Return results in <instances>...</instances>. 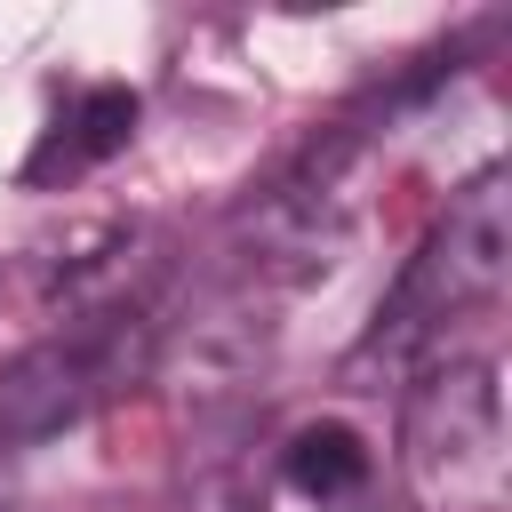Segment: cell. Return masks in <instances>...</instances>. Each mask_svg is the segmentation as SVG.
I'll return each mask as SVG.
<instances>
[{
    "label": "cell",
    "mask_w": 512,
    "mask_h": 512,
    "mask_svg": "<svg viewBox=\"0 0 512 512\" xmlns=\"http://www.w3.org/2000/svg\"><path fill=\"white\" fill-rule=\"evenodd\" d=\"M128 336H144V320L136 312H104L96 328H72V336H48V344L16 352L0 368V432L8 440H48V432L80 424L120 376H136L144 352Z\"/></svg>",
    "instance_id": "3"
},
{
    "label": "cell",
    "mask_w": 512,
    "mask_h": 512,
    "mask_svg": "<svg viewBox=\"0 0 512 512\" xmlns=\"http://www.w3.org/2000/svg\"><path fill=\"white\" fill-rule=\"evenodd\" d=\"M400 472L424 512L504 504V392L488 360H424L400 384Z\"/></svg>",
    "instance_id": "2"
},
{
    "label": "cell",
    "mask_w": 512,
    "mask_h": 512,
    "mask_svg": "<svg viewBox=\"0 0 512 512\" xmlns=\"http://www.w3.org/2000/svg\"><path fill=\"white\" fill-rule=\"evenodd\" d=\"M280 472H288V488L312 496L320 512H360V504L376 496V448H368L352 424H304V432L288 440Z\"/></svg>",
    "instance_id": "5"
},
{
    "label": "cell",
    "mask_w": 512,
    "mask_h": 512,
    "mask_svg": "<svg viewBox=\"0 0 512 512\" xmlns=\"http://www.w3.org/2000/svg\"><path fill=\"white\" fill-rule=\"evenodd\" d=\"M128 136H136V88H80L56 112L48 144L24 160V184H56V176H80V168H104L112 152H128Z\"/></svg>",
    "instance_id": "4"
},
{
    "label": "cell",
    "mask_w": 512,
    "mask_h": 512,
    "mask_svg": "<svg viewBox=\"0 0 512 512\" xmlns=\"http://www.w3.org/2000/svg\"><path fill=\"white\" fill-rule=\"evenodd\" d=\"M504 272H512V176L488 160L448 192V208L432 216V232L400 264V280L376 304L368 336L352 344L344 376L368 392H376V376H408L464 312H488L504 296Z\"/></svg>",
    "instance_id": "1"
}]
</instances>
